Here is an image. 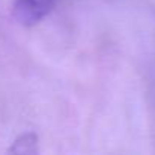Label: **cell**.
<instances>
[{
	"instance_id": "obj_1",
	"label": "cell",
	"mask_w": 155,
	"mask_h": 155,
	"mask_svg": "<svg viewBox=\"0 0 155 155\" xmlns=\"http://www.w3.org/2000/svg\"><path fill=\"white\" fill-rule=\"evenodd\" d=\"M56 3L58 0H15L11 15L18 25L31 28L43 21Z\"/></svg>"
},
{
	"instance_id": "obj_2",
	"label": "cell",
	"mask_w": 155,
	"mask_h": 155,
	"mask_svg": "<svg viewBox=\"0 0 155 155\" xmlns=\"http://www.w3.org/2000/svg\"><path fill=\"white\" fill-rule=\"evenodd\" d=\"M9 152L14 153H35L38 152V137L34 132H25L20 134L12 146L9 147Z\"/></svg>"
}]
</instances>
